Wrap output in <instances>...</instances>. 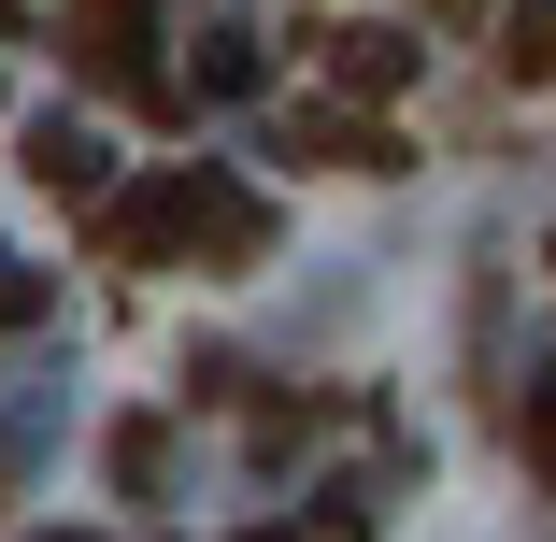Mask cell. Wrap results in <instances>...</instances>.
Instances as JSON below:
<instances>
[{"label":"cell","mask_w":556,"mask_h":542,"mask_svg":"<svg viewBox=\"0 0 556 542\" xmlns=\"http://www.w3.org/2000/svg\"><path fill=\"white\" fill-rule=\"evenodd\" d=\"M100 257H200V272H257L271 257V200L243 186V172H157V186H129V200H100Z\"/></svg>","instance_id":"obj_1"},{"label":"cell","mask_w":556,"mask_h":542,"mask_svg":"<svg viewBox=\"0 0 556 542\" xmlns=\"http://www.w3.org/2000/svg\"><path fill=\"white\" fill-rule=\"evenodd\" d=\"M414 58H428L414 29H357V15H343V29H314V72L343 86L357 115H371V100H400V86H414Z\"/></svg>","instance_id":"obj_2"},{"label":"cell","mask_w":556,"mask_h":542,"mask_svg":"<svg viewBox=\"0 0 556 542\" xmlns=\"http://www.w3.org/2000/svg\"><path fill=\"white\" fill-rule=\"evenodd\" d=\"M286 157H314V172H400V143L357 115V100H314V115H286Z\"/></svg>","instance_id":"obj_3"},{"label":"cell","mask_w":556,"mask_h":542,"mask_svg":"<svg viewBox=\"0 0 556 542\" xmlns=\"http://www.w3.org/2000/svg\"><path fill=\"white\" fill-rule=\"evenodd\" d=\"M29 172H43L58 200H115V143L72 129V115H43V129H29Z\"/></svg>","instance_id":"obj_4"},{"label":"cell","mask_w":556,"mask_h":542,"mask_svg":"<svg viewBox=\"0 0 556 542\" xmlns=\"http://www.w3.org/2000/svg\"><path fill=\"white\" fill-rule=\"evenodd\" d=\"M257 86H271V58H257L243 29H214V43L186 58V100H257Z\"/></svg>","instance_id":"obj_5"},{"label":"cell","mask_w":556,"mask_h":542,"mask_svg":"<svg viewBox=\"0 0 556 542\" xmlns=\"http://www.w3.org/2000/svg\"><path fill=\"white\" fill-rule=\"evenodd\" d=\"M500 72L514 86H556V0H528V15L500 29Z\"/></svg>","instance_id":"obj_6"},{"label":"cell","mask_w":556,"mask_h":542,"mask_svg":"<svg viewBox=\"0 0 556 542\" xmlns=\"http://www.w3.org/2000/svg\"><path fill=\"white\" fill-rule=\"evenodd\" d=\"M0 329H43V272H29L15 243H0Z\"/></svg>","instance_id":"obj_7"},{"label":"cell","mask_w":556,"mask_h":542,"mask_svg":"<svg viewBox=\"0 0 556 542\" xmlns=\"http://www.w3.org/2000/svg\"><path fill=\"white\" fill-rule=\"evenodd\" d=\"M528 471H542V486H556V371H542V386H528Z\"/></svg>","instance_id":"obj_8"},{"label":"cell","mask_w":556,"mask_h":542,"mask_svg":"<svg viewBox=\"0 0 556 542\" xmlns=\"http://www.w3.org/2000/svg\"><path fill=\"white\" fill-rule=\"evenodd\" d=\"M428 15H485V0H428Z\"/></svg>","instance_id":"obj_9"},{"label":"cell","mask_w":556,"mask_h":542,"mask_svg":"<svg viewBox=\"0 0 556 542\" xmlns=\"http://www.w3.org/2000/svg\"><path fill=\"white\" fill-rule=\"evenodd\" d=\"M58 542H86V528H58Z\"/></svg>","instance_id":"obj_10"}]
</instances>
